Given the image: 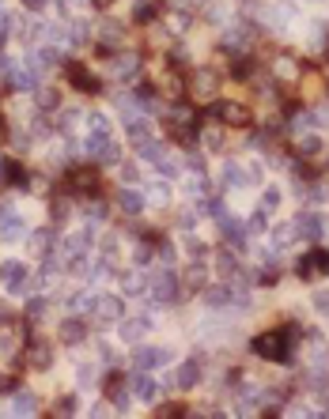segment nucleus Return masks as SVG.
Listing matches in <instances>:
<instances>
[{"instance_id":"10","label":"nucleus","mask_w":329,"mask_h":419,"mask_svg":"<svg viewBox=\"0 0 329 419\" xmlns=\"http://www.w3.org/2000/svg\"><path fill=\"white\" fill-rule=\"evenodd\" d=\"M129 389L136 400H156V378H151V370H136V374L129 378Z\"/></svg>"},{"instance_id":"62","label":"nucleus","mask_w":329,"mask_h":419,"mask_svg":"<svg viewBox=\"0 0 329 419\" xmlns=\"http://www.w3.org/2000/svg\"><path fill=\"white\" fill-rule=\"evenodd\" d=\"M322 166H326V170H329V151H326V159H322Z\"/></svg>"},{"instance_id":"43","label":"nucleus","mask_w":329,"mask_h":419,"mask_svg":"<svg viewBox=\"0 0 329 419\" xmlns=\"http://www.w3.org/2000/svg\"><path fill=\"white\" fill-rule=\"evenodd\" d=\"M246 231H250V235H261V231H265V208H258V212L250 215V223H246Z\"/></svg>"},{"instance_id":"35","label":"nucleus","mask_w":329,"mask_h":419,"mask_svg":"<svg viewBox=\"0 0 329 419\" xmlns=\"http://www.w3.org/2000/svg\"><path fill=\"white\" fill-rule=\"evenodd\" d=\"M87 133L110 136V117H106V114H87Z\"/></svg>"},{"instance_id":"59","label":"nucleus","mask_w":329,"mask_h":419,"mask_svg":"<svg viewBox=\"0 0 329 419\" xmlns=\"http://www.w3.org/2000/svg\"><path fill=\"white\" fill-rule=\"evenodd\" d=\"M4 389H12V382H8L4 374H0V393H4Z\"/></svg>"},{"instance_id":"42","label":"nucleus","mask_w":329,"mask_h":419,"mask_svg":"<svg viewBox=\"0 0 329 419\" xmlns=\"http://www.w3.org/2000/svg\"><path fill=\"white\" fill-rule=\"evenodd\" d=\"M276 204H280V189H272V185H269V189L261 193V208H265V212H272Z\"/></svg>"},{"instance_id":"4","label":"nucleus","mask_w":329,"mask_h":419,"mask_svg":"<svg viewBox=\"0 0 329 419\" xmlns=\"http://www.w3.org/2000/svg\"><path fill=\"white\" fill-rule=\"evenodd\" d=\"M318 276H329V253L326 249H310L299 261V280H318Z\"/></svg>"},{"instance_id":"47","label":"nucleus","mask_w":329,"mask_h":419,"mask_svg":"<svg viewBox=\"0 0 329 419\" xmlns=\"http://www.w3.org/2000/svg\"><path fill=\"white\" fill-rule=\"evenodd\" d=\"M189 287H205V269H200V264H194V269H189V280H186Z\"/></svg>"},{"instance_id":"56","label":"nucleus","mask_w":329,"mask_h":419,"mask_svg":"<svg viewBox=\"0 0 329 419\" xmlns=\"http://www.w3.org/2000/svg\"><path fill=\"white\" fill-rule=\"evenodd\" d=\"M258 284H276V269H261Z\"/></svg>"},{"instance_id":"50","label":"nucleus","mask_w":329,"mask_h":419,"mask_svg":"<svg viewBox=\"0 0 329 419\" xmlns=\"http://www.w3.org/2000/svg\"><path fill=\"white\" fill-rule=\"evenodd\" d=\"M38 61H42V68H50V64H57L61 57H57V50H42L38 53Z\"/></svg>"},{"instance_id":"53","label":"nucleus","mask_w":329,"mask_h":419,"mask_svg":"<svg viewBox=\"0 0 329 419\" xmlns=\"http://www.w3.org/2000/svg\"><path fill=\"white\" fill-rule=\"evenodd\" d=\"M314 306H318V310H322L326 318H329V291H318V295H314Z\"/></svg>"},{"instance_id":"9","label":"nucleus","mask_w":329,"mask_h":419,"mask_svg":"<svg viewBox=\"0 0 329 419\" xmlns=\"http://www.w3.org/2000/svg\"><path fill=\"white\" fill-rule=\"evenodd\" d=\"M133 362L140 370H156V367H163V362H171V351H167V348H136L133 351Z\"/></svg>"},{"instance_id":"2","label":"nucleus","mask_w":329,"mask_h":419,"mask_svg":"<svg viewBox=\"0 0 329 419\" xmlns=\"http://www.w3.org/2000/svg\"><path fill=\"white\" fill-rule=\"evenodd\" d=\"M0 284H4L12 295H27L35 280H30V269H27V264H19V261H4V264H0Z\"/></svg>"},{"instance_id":"24","label":"nucleus","mask_w":329,"mask_h":419,"mask_svg":"<svg viewBox=\"0 0 329 419\" xmlns=\"http://www.w3.org/2000/svg\"><path fill=\"white\" fill-rule=\"evenodd\" d=\"M148 329H151V321L148 318H133V321H122V329H118V333L125 336V340H144V336H148Z\"/></svg>"},{"instance_id":"22","label":"nucleus","mask_w":329,"mask_h":419,"mask_svg":"<svg viewBox=\"0 0 329 419\" xmlns=\"http://www.w3.org/2000/svg\"><path fill=\"white\" fill-rule=\"evenodd\" d=\"M250 178H254V174L243 170L238 163H227V166H223V185H227V189H246V182H250Z\"/></svg>"},{"instance_id":"23","label":"nucleus","mask_w":329,"mask_h":419,"mask_svg":"<svg viewBox=\"0 0 329 419\" xmlns=\"http://www.w3.org/2000/svg\"><path fill=\"white\" fill-rule=\"evenodd\" d=\"M23 362H27V367H35V370H46V367H50V348H46V344H27Z\"/></svg>"},{"instance_id":"41","label":"nucleus","mask_w":329,"mask_h":419,"mask_svg":"<svg viewBox=\"0 0 329 419\" xmlns=\"http://www.w3.org/2000/svg\"><path fill=\"white\" fill-rule=\"evenodd\" d=\"M216 269H220L223 276H238V272H235V257H231V253H220V257H216Z\"/></svg>"},{"instance_id":"20","label":"nucleus","mask_w":329,"mask_h":419,"mask_svg":"<svg viewBox=\"0 0 329 419\" xmlns=\"http://www.w3.org/2000/svg\"><path fill=\"white\" fill-rule=\"evenodd\" d=\"M140 72V53H118L114 57V76L118 79H133Z\"/></svg>"},{"instance_id":"13","label":"nucleus","mask_w":329,"mask_h":419,"mask_svg":"<svg viewBox=\"0 0 329 419\" xmlns=\"http://www.w3.org/2000/svg\"><path fill=\"white\" fill-rule=\"evenodd\" d=\"M272 76L280 79V84H299L303 79V68L295 57H276V64H272Z\"/></svg>"},{"instance_id":"34","label":"nucleus","mask_w":329,"mask_h":419,"mask_svg":"<svg viewBox=\"0 0 329 419\" xmlns=\"http://www.w3.org/2000/svg\"><path fill=\"white\" fill-rule=\"evenodd\" d=\"M99 42H106V46H118L122 42V27H118V23H99Z\"/></svg>"},{"instance_id":"64","label":"nucleus","mask_w":329,"mask_h":419,"mask_svg":"<svg viewBox=\"0 0 329 419\" xmlns=\"http://www.w3.org/2000/svg\"><path fill=\"white\" fill-rule=\"evenodd\" d=\"M189 4H208V0H189Z\"/></svg>"},{"instance_id":"63","label":"nucleus","mask_w":329,"mask_h":419,"mask_svg":"<svg viewBox=\"0 0 329 419\" xmlns=\"http://www.w3.org/2000/svg\"><path fill=\"white\" fill-rule=\"evenodd\" d=\"M4 38H8V35H4V27H0V46H4Z\"/></svg>"},{"instance_id":"26","label":"nucleus","mask_w":329,"mask_h":419,"mask_svg":"<svg viewBox=\"0 0 329 419\" xmlns=\"http://www.w3.org/2000/svg\"><path fill=\"white\" fill-rule=\"evenodd\" d=\"M136 151H140V159H148V163H156V166L163 163V155H167V148H163L159 140H151V136L136 144Z\"/></svg>"},{"instance_id":"57","label":"nucleus","mask_w":329,"mask_h":419,"mask_svg":"<svg viewBox=\"0 0 329 419\" xmlns=\"http://www.w3.org/2000/svg\"><path fill=\"white\" fill-rule=\"evenodd\" d=\"M46 4H50V0H23V8H27V12H42Z\"/></svg>"},{"instance_id":"54","label":"nucleus","mask_w":329,"mask_h":419,"mask_svg":"<svg viewBox=\"0 0 329 419\" xmlns=\"http://www.w3.org/2000/svg\"><path fill=\"white\" fill-rule=\"evenodd\" d=\"M148 261H151V246H148V242H144V246L136 249V264H148Z\"/></svg>"},{"instance_id":"52","label":"nucleus","mask_w":329,"mask_h":419,"mask_svg":"<svg viewBox=\"0 0 329 419\" xmlns=\"http://www.w3.org/2000/svg\"><path fill=\"white\" fill-rule=\"evenodd\" d=\"M38 95H42V99H38V102H42V110H53V106H57V95H53V91H38Z\"/></svg>"},{"instance_id":"36","label":"nucleus","mask_w":329,"mask_h":419,"mask_svg":"<svg viewBox=\"0 0 329 419\" xmlns=\"http://www.w3.org/2000/svg\"><path fill=\"white\" fill-rule=\"evenodd\" d=\"M148 200H151V204H167V200H171V189H167V182H151Z\"/></svg>"},{"instance_id":"19","label":"nucleus","mask_w":329,"mask_h":419,"mask_svg":"<svg viewBox=\"0 0 329 419\" xmlns=\"http://www.w3.org/2000/svg\"><path fill=\"white\" fill-rule=\"evenodd\" d=\"M87 246H91V235L87 231H79V235H72V238H65V246H61V257L72 264L76 257H84L87 253Z\"/></svg>"},{"instance_id":"28","label":"nucleus","mask_w":329,"mask_h":419,"mask_svg":"<svg viewBox=\"0 0 329 419\" xmlns=\"http://www.w3.org/2000/svg\"><path fill=\"white\" fill-rule=\"evenodd\" d=\"M129 385H122V382H110L106 385V397H110V405L118 408V412H125V408H129Z\"/></svg>"},{"instance_id":"55","label":"nucleus","mask_w":329,"mask_h":419,"mask_svg":"<svg viewBox=\"0 0 329 419\" xmlns=\"http://www.w3.org/2000/svg\"><path fill=\"white\" fill-rule=\"evenodd\" d=\"M178 223H182V231H194V227H197V215H194V212H182Z\"/></svg>"},{"instance_id":"61","label":"nucleus","mask_w":329,"mask_h":419,"mask_svg":"<svg viewBox=\"0 0 329 419\" xmlns=\"http://www.w3.org/2000/svg\"><path fill=\"white\" fill-rule=\"evenodd\" d=\"M4 136H8V128H4V117H0V140H4Z\"/></svg>"},{"instance_id":"1","label":"nucleus","mask_w":329,"mask_h":419,"mask_svg":"<svg viewBox=\"0 0 329 419\" xmlns=\"http://www.w3.org/2000/svg\"><path fill=\"white\" fill-rule=\"evenodd\" d=\"M295 333H299L295 325L276 329V333H261V336H254V351H258L261 359H269V362H288L292 344H295Z\"/></svg>"},{"instance_id":"8","label":"nucleus","mask_w":329,"mask_h":419,"mask_svg":"<svg viewBox=\"0 0 329 419\" xmlns=\"http://www.w3.org/2000/svg\"><path fill=\"white\" fill-rule=\"evenodd\" d=\"M0 238H8V242L27 238V227H23V220L12 212V208H0Z\"/></svg>"},{"instance_id":"31","label":"nucleus","mask_w":329,"mask_h":419,"mask_svg":"<svg viewBox=\"0 0 329 419\" xmlns=\"http://www.w3.org/2000/svg\"><path fill=\"white\" fill-rule=\"evenodd\" d=\"M205 302L212 310H223V306H231V291L227 287H205Z\"/></svg>"},{"instance_id":"46","label":"nucleus","mask_w":329,"mask_h":419,"mask_svg":"<svg viewBox=\"0 0 329 419\" xmlns=\"http://www.w3.org/2000/svg\"><path fill=\"white\" fill-rule=\"evenodd\" d=\"M200 140H205L208 148H220V144H223V136H220V128H205V133H200Z\"/></svg>"},{"instance_id":"38","label":"nucleus","mask_w":329,"mask_h":419,"mask_svg":"<svg viewBox=\"0 0 329 419\" xmlns=\"http://www.w3.org/2000/svg\"><path fill=\"white\" fill-rule=\"evenodd\" d=\"M292 238H295V223H288V227H276V235H272V246H276V249H284Z\"/></svg>"},{"instance_id":"16","label":"nucleus","mask_w":329,"mask_h":419,"mask_svg":"<svg viewBox=\"0 0 329 419\" xmlns=\"http://www.w3.org/2000/svg\"><path fill=\"white\" fill-rule=\"evenodd\" d=\"M250 38H254V30L246 27V23H231L227 35H223V46H227V50H246Z\"/></svg>"},{"instance_id":"30","label":"nucleus","mask_w":329,"mask_h":419,"mask_svg":"<svg viewBox=\"0 0 329 419\" xmlns=\"http://www.w3.org/2000/svg\"><path fill=\"white\" fill-rule=\"evenodd\" d=\"M84 336H87L84 321H65V325H61V340H65V344H79Z\"/></svg>"},{"instance_id":"3","label":"nucleus","mask_w":329,"mask_h":419,"mask_svg":"<svg viewBox=\"0 0 329 419\" xmlns=\"http://www.w3.org/2000/svg\"><path fill=\"white\" fill-rule=\"evenodd\" d=\"M148 287H151V295H156V302H174L178 299V276L174 272H156V276H148Z\"/></svg>"},{"instance_id":"18","label":"nucleus","mask_w":329,"mask_h":419,"mask_svg":"<svg viewBox=\"0 0 329 419\" xmlns=\"http://www.w3.org/2000/svg\"><path fill=\"white\" fill-rule=\"evenodd\" d=\"M38 68H42V64H19V68H12V84L19 87V91H35L38 87Z\"/></svg>"},{"instance_id":"5","label":"nucleus","mask_w":329,"mask_h":419,"mask_svg":"<svg viewBox=\"0 0 329 419\" xmlns=\"http://www.w3.org/2000/svg\"><path fill=\"white\" fill-rule=\"evenodd\" d=\"M216 117H220L227 128H250L254 125V114L246 106H238V102H223V106L216 110Z\"/></svg>"},{"instance_id":"17","label":"nucleus","mask_w":329,"mask_h":419,"mask_svg":"<svg viewBox=\"0 0 329 419\" xmlns=\"http://www.w3.org/2000/svg\"><path fill=\"white\" fill-rule=\"evenodd\" d=\"M68 189H72V193H84V197H95V189H99V178H95L91 170H72V174H68Z\"/></svg>"},{"instance_id":"48","label":"nucleus","mask_w":329,"mask_h":419,"mask_svg":"<svg viewBox=\"0 0 329 419\" xmlns=\"http://www.w3.org/2000/svg\"><path fill=\"white\" fill-rule=\"evenodd\" d=\"M76 412V400L65 397V400H57V408H53V416H72Z\"/></svg>"},{"instance_id":"39","label":"nucleus","mask_w":329,"mask_h":419,"mask_svg":"<svg viewBox=\"0 0 329 419\" xmlns=\"http://www.w3.org/2000/svg\"><path fill=\"white\" fill-rule=\"evenodd\" d=\"M133 19H136V23L156 19V4H151V0H140V4H136V12H133Z\"/></svg>"},{"instance_id":"7","label":"nucleus","mask_w":329,"mask_h":419,"mask_svg":"<svg viewBox=\"0 0 329 419\" xmlns=\"http://www.w3.org/2000/svg\"><path fill=\"white\" fill-rule=\"evenodd\" d=\"M125 306L118 295H99V302H95V318L102 321V325H114V321H122Z\"/></svg>"},{"instance_id":"25","label":"nucleus","mask_w":329,"mask_h":419,"mask_svg":"<svg viewBox=\"0 0 329 419\" xmlns=\"http://www.w3.org/2000/svg\"><path fill=\"white\" fill-rule=\"evenodd\" d=\"M12 412H15V416H35V412H38V400H35V393H30V389H19V393H15V400H12Z\"/></svg>"},{"instance_id":"27","label":"nucleus","mask_w":329,"mask_h":419,"mask_svg":"<svg viewBox=\"0 0 329 419\" xmlns=\"http://www.w3.org/2000/svg\"><path fill=\"white\" fill-rule=\"evenodd\" d=\"M68 76H72V84H76L79 91H91V95L99 91V79H95L91 72H84L79 64H68Z\"/></svg>"},{"instance_id":"60","label":"nucleus","mask_w":329,"mask_h":419,"mask_svg":"<svg viewBox=\"0 0 329 419\" xmlns=\"http://www.w3.org/2000/svg\"><path fill=\"white\" fill-rule=\"evenodd\" d=\"M91 4H95V8H106V4H114V0H91Z\"/></svg>"},{"instance_id":"40","label":"nucleus","mask_w":329,"mask_h":419,"mask_svg":"<svg viewBox=\"0 0 329 419\" xmlns=\"http://www.w3.org/2000/svg\"><path fill=\"white\" fill-rule=\"evenodd\" d=\"M87 223H106V204L102 200H91V208H87Z\"/></svg>"},{"instance_id":"21","label":"nucleus","mask_w":329,"mask_h":419,"mask_svg":"<svg viewBox=\"0 0 329 419\" xmlns=\"http://www.w3.org/2000/svg\"><path fill=\"white\" fill-rule=\"evenodd\" d=\"M118 208H122L125 215H140L144 212V197L136 189H118Z\"/></svg>"},{"instance_id":"6","label":"nucleus","mask_w":329,"mask_h":419,"mask_svg":"<svg viewBox=\"0 0 329 419\" xmlns=\"http://www.w3.org/2000/svg\"><path fill=\"white\" fill-rule=\"evenodd\" d=\"M171 128H174V136L189 140V136L197 133V114H194L189 106H174V110H171Z\"/></svg>"},{"instance_id":"12","label":"nucleus","mask_w":329,"mask_h":419,"mask_svg":"<svg viewBox=\"0 0 329 419\" xmlns=\"http://www.w3.org/2000/svg\"><path fill=\"white\" fill-rule=\"evenodd\" d=\"M171 382H174V389H194V385L200 382V362L197 359H186L178 370H174Z\"/></svg>"},{"instance_id":"14","label":"nucleus","mask_w":329,"mask_h":419,"mask_svg":"<svg viewBox=\"0 0 329 419\" xmlns=\"http://www.w3.org/2000/svg\"><path fill=\"white\" fill-rule=\"evenodd\" d=\"M189 91L197 95L200 102H208L216 95V76L208 68H200V72H194V79H189Z\"/></svg>"},{"instance_id":"58","label":"nucleus","mask_w":329,"mask_h":419,"mask_svg":"<svg viewBox=\"0 0 329 419\" xmlns=\"http://www.w3.org/2000/svg\"><path fill=\"white\" fill-rule=\"evenodd\" d=\"M314 121H318V125H326V121H329V106H318L314 110Z\"/></svg>"},{"instance_id":"15","label":"nucleus","mask_w":329,"mask_h":419,"mask_svg":"<svg viewBox=\"0 0 329 419\" xmlns=\"http://www.w3.org/2000/svg\"><path fill=\"white\" fill-rule=\"evenodd\" d=\"M265 19H269L272 27H288V23L295 19V4L292 0H276V4L265 8Z\"/></svg>"},{"instance_id":"49","label":"nucleus","mask_w":329,"mask_h":419,"mask_svg":"<svg viewBox=\"0 0 329 419\" xmlns=\"http://www.w3.org/2000/svg\"><path fill=\"white\" fill-rule=\"evenodd\" d=\"M46 313V299H30L27 302V318H42Z\"/></svg>"},{"instance_id":"33","label":"nucleus","mask_w":329,"mask_h":419,"mask_svg":"<svg viewBox=\"0 0 329 419\" xmlns=\"http://www.w3.org/2000/svg\"><path fill=\"white\" fill-rule=\"evenodd\" d=\"M95 302H99L95 295H84V291H79V295H72V299H68V310H72V313H95Z\"/></svg>"},{"instance_id":"29","label":"nucleus","mask_w":329,"mask_h":419,"mask_svg":"<svg viewBox=\"0 0 329 419\" xmlns=\"http://www.w3.org/2000/svg\"><path fill=\"white\" fill-rule=\"evenodd\" d=\"M314 125H318V121H314V114H307V110H299V114H292V117H288V128H292L295 136H307Z\"/></svg>"},{"instance_id":"44","label":"nucleus","mask_w":329,"mask_h":419,"mask_svg":"<svg viewBox=\"0 0 329 419\" xmlns=\"http://www.w3.org/2000/svg\"><path fill=\"white\" fill-rule=\"evenodd\" d=\"M299 151H303V155H318V151H322V144H318L314 136H299Z\"/></svg>"},{"instance_id":"45","label":"nucleus","mask_w":329,"mask_h":419,"mask_svg":"<svg viewBox=\"0 0 329 419\" xmlns=\"http://www.w3.org/2000/svg\"><path fill=\"white\" fill-rule=\"evenodd\" d=\"M53 223H65L68 220V200H53Z\"/></svg>"},{"instance_id":"11","label":"nucleus","mask_w":329,"mask_h":419,"mask_svg":"<svg viewBox=\"0 0 329 419\" xmlns=\"http://www.w3.org/2000/svg\"><path fill=\"white\" fill-rule=\"evenodd\" d=\"M295 235L307 238V242H318V238H322V215H314V212L295 215Z\"/></svg>"},{"instance_id":"32","label":"nucleus","mask_w":329,"mask_h":419,"mask_svg":"<svg viewBox=\"0 0 329 419\" xmlns=\"http://www.w3.org/2000/svg\"><path fill=\"white\" fill-rule=\"evenodd\" d=\"M144 287H148V276H144V272H129V276H122V291L125 295H140Z\"/></svg>"},{"instance_id":"37","label":"nucleus","mask_w":329,"mask_h":419,"mask_svg":"<svg viewBox=\"0 0 329 419\" xmlns=\"http://www.w3.org/2000/svg\"><path fill=\"white\" fill-rule=\"evenodd\" d=\"M30 242H35V253L38 257H50V242H53L50 231H38V235H30Z\"/></svg>"},{"instance_id":"51","label":"nucleus","mask_w":329,"mask_h":419,"mask_svg":"<svg viewBox=\"0 0 329 419\" xmlns=\"http://www.w3.org/2000/svg\"><path fill=\"white\" fill-rule=\"evenodd\" d=\"M76 378H79V382H95V367H91V362H84V367L76 370Z\"/></svg>"}]
</instances>
